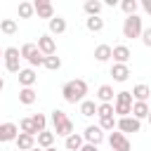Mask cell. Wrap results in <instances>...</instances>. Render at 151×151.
<instances>
[{
  "label": "cell",
  "mask_w": 151,
  "mask_h": 151,
  "mask_svg": "<svg viewBox=\"0 0 151 151\" xmlns=\"http://www.w3.org/2000/svg\"><path fill=\"white\" fill-rule=\"evenodd\" d=\"M85 94H87V83L83 78L68 80L61 87V97H64L66 104H80V101H85Z\"/></svg>",
  "instance_id": "obj_1"
},
{
  "label": "cell",
  "mask_w": 151,
  "mask_h": 151,
  "mask_svg": "<svg viewBox=\"0 0 151 151\" xmlns=\"http://www.w3.org/2000/svg\"><path fill=\"white\" fill-rule=\"evenodd\" d=\"M50 120H52V127H54V134L57 137H68V134H73V120L61 111V109H54L52 111V116H50Z\"/></svg>",
  "instance_id": "obj_2"
},
{
  "label": "cell",
  "mask_w": 151,
  "mask_h": 151,
  "mask_svg": "<svg viewBox=\"0 0 151 151\" xmlns=\"http://www.w3.org/2000/svg\"><path fill=\"white\" fill-rule=\"evenodd\" d=\"M132 104H134V99H132V92H127V90H123V92H116L113 111H116V116H118V118H127V116H132Z\"/></svg>",
  "instance_id": "obj_3"
},
{
  "label": "cell",
  "mask_w": 151,
  "mask_h": 151,
  "mask_svg": "<svg viewBox=\"0 0 151 151\" xmlns=\"http://www.w3.org/2000/svg\"><path fill=\"white\" fill-rule=\"evenodd\" d=\"M19 52H21V59H26V61L31 64V68L45 64V54L38 50V42H24Z\"/></svg>",
  "instance_id": "obj_4"
},
{
  "label": "cell",
  "mask_w": 151,
  "mask_h": 151,
  "mask_svg": "<svg viewBox=\"0 0 151 151\" xmlns=\"http://www.w3.org/2000/svg\"><path fill=\"white\" fill-rule=\"evenodd\" d=\"M142 33H144V26H142V17H137V14H132V17H127L125 21H123V38H142Z\"/></svg>",
  "instance_id": "obj_5"
},
{
  "label": "cell",
  "mask_w": 151,
  "mask_h": 151,
  "mask_svg": "<svg viewBox=\"0 0 151 151\" xmlns=\"http://www.w3.org/2000/svg\"><path fill=\"white\" fill-rule=\"evenodd\" d=\"M5 68L9 73L19 76V71H21V52H19V47H7L5 50Z\"/></svg>",
  "instance_id": "obj_6"
},
{
  "label": "cell",
  "mask_w": 151,
  "mask_h": 151,
  "mask_svg": "<svg viewBox=\"0 0 151 151\" xmlns=\"http://www.w3.org/2000/svg\"><path fill=\"white\" fill-rule=\"evenodd\" d=\"M109 146H111V151H130L132 149L130 139L123 132H111L109 134Z\"/></svg>",
  "instance_id": "obj_7"
},
{
  "label": "cell",
  "mask_w": 151,
  "mask_h": 151,
  "mask_svg": "<svg viewBox=\"0 0 151 151\" xmlns=\"http://www.w3.org/2000/svg\"><path fill=\"white\" fill-rule=\"evenodd\" d=\"M83 139H85V144H94V146H99V144L104 142V130H101L99 125H87L85 132H83Z\"/></svg>",
  "instance_id": "obj_8"
},
{
  "label": "cell",
  "mask_w": 151,
  "mask_h": 151,
  "mask_svg": "<svg viewBox=\"0 0 151 151\" xmlns=\"http://www.w3.org/2000/svg\"><path fill=\"white\" fill-rule=\"evenodd\" d=\"M118 132H139L142 130V120H137L134 116H127V118H118Z\"/></svg>",
  "instance_id": "obj_9"
},
{
  "label": "cell",
  "mask_w": 151,
  "mask_h": 151,
  "mask_svg": "<svg viewBox=\"0 0 151 151\" xmlns=\"http://www.w3.org/2000/svg\"><path fill=\"white\" fill-rule=\"evenodd\" d=\"M38 50H40L45 57H52V54H57V42H54V38H52L50 33L40 35V38H38Z\"/></svg>",
  "instance_id": "obj_10"
},
{
  "label": "cell",
  "mask_w": 151,
  "mask_h": 151,
  "mask_svg": "<svg viewBox=\"0 0 151 151\" xmlns=\"http://www.w3.org/2000/svg\"><path fill=\"white\" fill-rule=\"evenodd\" d=\"M33 9H35V14L40 19H54V7H52L50 0H35L33 2Z\"/></svg>",
  "instance_id": "obj_11"
},
{
  "label": "cell",
  "mask_w": 151,
  "mask_h": 151,
  "mask_svg": "<svg viewBox=\"0 0 151 151\" xmlns=\"http://www.w3.org/2000/svg\"><path fill=\"white\" fill-rule=\"evenodd\" d=\"M19 127L14 123H0V142H17Z\"/></svg>",
  "instance_id": "obj_12"
},
{
  "label": "cell",
  "mask_w": 151,
  "mask_h": 151,
  "mask_svg": "<svg viewBox=\"0 0 151 151\" xmlns=\"http://www.w3.org/2000/svg\"><path fill=\"white\" fill-rule=\"evenodd\" d=\"M17 78H19V85H21V87H33L35 80H38V73H35V68L28 66V68H21Z\"/></svg>",
  "instance_id": "obj_13"
},
{
  "label": "cell",
  "mask_w": 151,
  "mask_h": 151,
  "mask_svg": "<svg viewBox=\"0 0 151 151\" xmlns=\"http://www.w3.org/2000/svg\"><path fill=\"white\" fill-rule=\"evenodd\" d=\"M130 57H132V52H130L127 45H116L113 47V64H127Z\"/></svg>",
  "instance_id": "obj_14"
},
{
  "label": "cell",
  "mask_w": 151,
  "mask_h": 151,
  "mask_svg": "<svg viewBox=\"0 0 151 151\" xmlns=\"http://www.w3.org/2000/svg\"><path fill=\"white\" fill-rule=\"evenodd\" d=\"M111 76H113L116 83H125L130 78V66L127 64H113L111 66Z\"/></svg>",
  "instance_id": "obj_15"
},
{
  "label": "cell",
  "mask_w": 151,
  "mask_h": 151,
  "mask_svg": "<svg viewBox=\"0 0 151 151\" xmlns=\"http://www.w3.org/2000/svg\"><path fill=\"white\" fill-rule=\"evenodd\" d=\"M33 146H38V144H35V137H33V134H26V132H19V137H17V149H19V151H31Z\"/></svg>",
  "instance_id": "obj_16"
},
{
  "label": "cell",
  "mask_w": 151,
  "mask_h": 151,
  "mask_svg": "<svg viewBox=\"0 0 151 151\" xmlns=\"http://www.w3.org/2000/svg\"><path fill=\"white\" fill-rule=\"evenodd\" d=\"M111 57H113V47H111V45H104V42H101V45H97V47H94V59H97L99 64L109 61Z\"/></svg>",
  "instance_id": "obj_17"
},
{
  "label": "cell",
  "mask_w": 151,
  "mask_h": 151,
  "mask_svg": "<svg viewBox=\"0 0 151 151\" xmlns=\"http://www.w3.org/2000/svg\"><path fill=\"white\" fill-rule=\"evenodd\" d=\"M97 99H99L101 104H113V99H116L113 87H111V85H99V90H97Z\"/></svg>",
  "instance_id": "obj_18"
},
{
  "label": "cell",
  "mask_w": 151,
  "mask_h": 151,
  "mask_svg": "<svg viewBox=\"0 0 151 151\" xmlns=\"http://www.w3.org/2000/svg\"><path fill=\"white\" fill-rule=\"evenodd\" d=\"M149 94H151V87L144 85V83H139V85L132 87V99H134V101H146Z\"/></svg>",
  "instance_id": "obj_19"
},
{
  "label": "cell",
  "mask_w": 151,
  "mask_h": 151,
  "mask_svg": "<svg viewBox=\"0 0 151 151\" xmlns=\"http://www.w3.org/2000/svg\"><path fill=\"white\" fill-rule=\"evenodd\" d=\"M35 99H38V94H35V90H33V87H21V90H19V101H21L24 106L35 104Z\"/></svg>",
  "instance_id": "obj_20"
},
{
  "label": "cell",
  "mask_w": 151,
  "mask_h": 151,
  "mask_svg": "<svg viewBox=\"0 0 151 151\" xmlns=\"http://www.w3.org/2000/svg\"><path fill=\"white\" fill-rule=\"evenodd\" d=\"M83 144H85V139H83V134H68L66 137V142H64V146L68 149V151H80L83 149Z\"/></svg>",
  "instance_id": "obj_21"
},
{
  "label": "cell",
  "mask_w": 151,
  "mask_h": 151,
  "mask_svg": "<svg viewBox=\"0 0 151 151\" xmlns=\"http://www.w3.org/2000/svg\"><path fill=\"white\" fill-rule=\"evenodd\" d=\"M64 31H66V19H64V17L57 14L54 19H50V33H52V35H61Z\"/></svg>",
  "instance_id": "obj_22"
},
{
  "label": "cell",
  "mask_w": 151,
  "mask_h": 151,
  "mask_svg": "<svg viewBox=\"0 0 151 151\" xmlns=\"http://www.w3.org/2000/svg\"><path fill=\"white\" fill-rule=\"evenodd\" d=\"M149 104L146 101H134L132 104V116L137 118V120H144V118H149Z\"/></svg>",
  "instance_id": "obj_23"
},
{
  "label": "cell",
  "mask_w": 151,
  "mask_h": 151,
  "mask_svg": "<svg viewBox=\"0 0 151 151\" xmlns=\"http://www.w3.org/2000/svg\"><path fill=\"white\" fill-rule=\"evenodd\" d=\"M54 137H57L54 132H50V130H42V132L35 137V142H38V146H40V149H50V146L54 144Z\"/></svg>",
  "instance_id": "obj_24"
},
{
  "label": "cell",
  "mask_w": 151,
  "mask_h": 151,
  "mask_svg": "<svg viewBox=\"0 0 151 151\" xmlns=\"http://www.w3.org/2000/svg\"><path fill=\"white\" fill-rule=\"evenodd\" d=\"M85 28H87L90 33H99V31L104 28V19H101V17H87V19H85Z\"/></svg>",
  "instance_id": "obj_25"
},
{
  "label": "cell",
  "mask_w": 151,
  "mask_h": 151,
  "mask_svg": "<svg viewBox=\"0 0 151 151\" xmlns=\"http://www.w3.org/2000/svg\"><path fill=\"white\" fill-rule=\"evenodd\" d=\"M101 7H104V5H101L99 0H87V2L83 5V9H85V14H87V17H99Z\"/></svg>",
  "instance_id": "obj_26"
},
{
  "label": "cell",
  "mask_w": 151,
  "mask_h": 151,
  "mask_svg": "<svg viewBox=\"0 0 151 151\" xmlns=\"http://www.w3.org/2000/svg\"><path fill=\"white\" fill-rule=\"evenodd\" d=\"M97 106L99 104H94L92 99H85V101H80V113L85 118H92V116H97Z\"/></svg>",
  "instance_id": "obj_27"
},
{
  "label": "cell",
  "mask_w": 151,
  "mask_h": 151,
  "mask_svg": "<svg viewBox=\"0 0 151 151\" xmlns=\"http://www.w3.org/2000/svg\"><path fill=\"white\" fill-rule=\"evenodd\" d=\"M31 120H33V127H35L38 134H40L42 130H47V116H45V113H35V116H31Z\"/></svg>",
  "instance_id": "obj_28"
},
{
  "label": "cell",
  "mask_w": 151,
  "mask_h": 151,
  "mask_svg": "<svg viewBox=\"0 0 151 151\" xmlns=\"http://www.w3.org/2000/svg\"><path fill=\"white\" fill-rule=\"evenodd\" d=\"M116 125H118V118H116V116H109V118H99V127H101L104 132H113V130H116Z\"/></svg>",
  "instance_id": "obj_29"
},
{
  "label": "cell",
  "mask_w": 151,
  "mask_h": 151,
  "mask_svg": "<svg viewBox=\"0 0 151 151\" xmlns=\"http://www.w3.org/2000/svg\"><path fill=\"white\" fill-rule=\"evenodd\" d=\"M19 17L21 19H31L33 14H35V9H33V2H19Z\"/></svg>",
  "instance_id": "obj_30"
},
{
  "label": "cell",
  "mask_w": 151,
  "mask_h": 151,
  "mask_svg": "<svg viewBox=\"0 0 151 151\" xmlns=\"http://www.w3.org/2000/svg\"><path fill=\"white\" fill-rule=\"evenodd\" d=\"M0 31H2L5 35H14V33H17V21H14V19H2V21H0Z\"/></svg>",
  "instance_id": "obj_31"
},
{
  "label": "cell",
  "mask_w": 151,
  "mask_h": 151,
  "mask_svg": "<svg viewBox=\"0 0 151 151\" xmlns=\"http://www.w3.org/2000/svg\"><path fill=\"white\" fill-rule=\"evenodd\" d=\"M137 7H139V2H137V0H123V2H120V9H123L127 17L137 14Z\"/></svg>",
  "instance_id": "obj_32"
},
{
  "label": "cell",
  "mask_w": 151,
  "mask_h": 151,
  "mask_svg": "<svg viewBox=\"0 0 151 151\" xmlns=\"http://www.w3.org/2000/svg\"><path fill=\"white\" fill-rule=\"evenodd\" d=\"M47 71H59L61 68V59L57 57V54H52V57H45V64H42Z\"/></svg>",
  "instance_id": "obj_33"
},
{
  "label": "cell",
  "mask_w": 151,
  "mask_h": 151,
  "mask_svg": "<svg viewBox=\"0 0 151 151\" xmlns=\"http://www.w3.org/2000/svg\"><path fill=\"white\" fill-rule=\"evenodd\" d=\"M19 130H21V132H26V134L38 137V132H35V127H33V120H31V118H21V120H19Z\"/></svg>",
  "instance_id": "obj_34"
},
{
  "label": "cell",
  "mask_w": 151,
  "mask_h": 151,
  "mask_svg": "<svg viewBox=\"0 0 151 151\" xmlns=\"http://www.w3.org/2000/svg\"><path fill=\"white\" fill-rule=\"evenodd\" d=\"M97 116H99V118L116 116V111H113V104H99V106H97Z\"/></svg>",
  "instance_id": "obj_35"
},
{
  "label": "cell",
  "mask_w": 151,
  "mask_h": 151,
  "mask_svg": "<svg viewBox=\"0 0 151 151\" xmlns=\"http://www.w3.org/2000/svg\"><path fill=\"white\" fill-rule=\"evenodd\" d=\"M142 42H144L146 47H151V28H144V33H142Z\"/></svg>",
  "instance_id": "obj_36"
},
{
  "label": "cell",
  "mask_w": 151,
  "mask_h": 151,
  "mask_svg": "<svg viewBox=\"0 0 151 151\" xmlns=\"http://www.w3.org/2000/svg\"><path fill=\"white\" fill-rule=\"evenodd\" d=\"M142 7H144L146 14H151V0H142Z\"/></svg>",
  "instance_id": "obj_37"
},
{
  "label": "cell",
  "mask_w": 151,
  "mask_h": 151,
  "mask_svg": "<svg viewBox=\"0 0 151 151\" xmlns=\"http://www.w3.org/2000/svg\"><path fill=\"white\" fill-rule=\"evenodd\" d=\"M80 151H99V149H97L94 144H83V149H80Z\"/></svg>",
  "instance_id": "obj_38"
},
{
  "label": "cell",
  "mask_w": 151,
  "mask_h": 151,
  "mask_svg": "<svg viewBox=\"0 0 151 151\" xmlns=\"http://www.w3.org/2000/svg\"><path fill=\"white\" fill-rule=\"evenodd\" d=\"M2 90H5V78L0 76V92H2Z\"/></svg>",
  "instance_id": "obj_39"
},
{
  "label": "cell",
  "mask_w": 151,
  "mask_h": 151,
  "mask_svg": "<svg viewBox=\"0 0 151 151\" xmlns=\"http://www.w3.org/2000/svg\"><path fill=\"white\" fill-rule=\"evenodd\" d=\"M31 151H45V149H40V146H33V149H31Z\"/></svg>",
  "instance_id": "obj_40"
},
{
  "label": "cell",
  "mask_w": 151,
  "mask_h": 151,
  "mask_svg": "<svg viewBox=\"0 0 151 151\" xmlns=\"http://www.w3.org/2000/svg\"><path fill=\"white\" fill-rule=\"evenodd\" d=\"M0 59H5V50H0Z\"/></svg>",
  "instance_id": "obj_41"
},
{
  "label": "cell",
  "mask_w": 151,
  "mask_h": 151,
  "mask_svg": "<svg viewBox=\"0 0 151 151\" xmlns=\"http://www.w3.org/2000/svg\"><path fill=\"white\" fill-rule=\"evenodd\" d=\"M45 151H57V149H54V146H50V149H45Z\"/></svg>",
  "instance_id": "obj_42"
},
{
  "label": "cell",
  "mask_w": 151,
  "mask_h": 151,
  "mask_svg": "<svg viewBox=\"0 0 151 151\" xmlns=\"http://www.w3.org/2000/svg\"><path fill=\"white\" fill-rule=\"evenodd\" d=\"M146 120H149V125H151V111H149V118H146Z\"/></svg>",
  "instance_id": "obj_43"
},
{
  "label": "cell",
  "mask_w": 151,
  "mask_h": 151,
  "mask_svg": "<svg viewBox=\"0 0 151 151\" xmlns=\"http://www.w3.org/2000/svg\"><path fill=\"white\" fill-rule=\"evenodd\" d=\"M17 151H19V149H17Z\"/></svg>",
  "instance_id": "obj_44"
}]
</instances>
